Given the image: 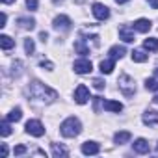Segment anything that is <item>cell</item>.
Wrapping results in <instances>:
<instances>
[{"label":"cell","instance_id":"6da1fadb","mask_svg":"<svg viewBox=\"0 0 158 158\" xmlns=\"http://www.w3.org/2000/svg\"><path fill=\"white\" fill-rule=\"evenodd\" d=\"M28 93H30V97H32L34 101L45 102V104H50V102H54V101L58 99V93H56L52 88H48V86H45L43 82H39V80H32V82H30Z\"/></svg>","mask_w":158,"mask_h":158},{"label":"cell","instance_id":"7a4b0ae2","mask_svg":"<svg viewBox=\"0 0 158 158\" xmlns=\"http://www.w3.org/2000/svg\"><path fill=\"white\" fill-rule=\"evenodd\" d=\"M60 132H61V136H65V138H74V136H78L82 132V123L78 121L76 117H67L61 125H60Z\"/></svg>","mask_w":158,"mask_h":158},{"label":"cell","instance_id":"3957f363","mask_svg":"<svg viewBox=\"0 0 158 158\" xmlns=\"http://www.w3.org/2000/svg\"><path fill=\"white\" fill-rule=\"evenodd\" d=\"M117 84H119V89H121V93H123L125 97H132V95L136 93V84H134V78H132V76L121 74Z\"/></svg>","mask_w":158,"mask_h":158},{"label":"cell","instance_id":"277c9868","mask_svg":"<svg viewBox=\"0 0 158 158\" xmlns=\"http://www.w3.org/2000/svg\"><path fill=\"white\" fill-rule=\"evenodd\" d=\"M24 128H26V132H28L30 136H35V138H41V136L45 134V127H43V123L37 121V119H30Z\"/></svg>","mask_w":158,"mask_h":158},{"label":"cell","instance_id":"5b68a950","mask_svg":"<svg viewBox=\"0 0 158 158\" xmlns=\"http://www.w3.org/2000/svg\"><path fill=\"white\" fill-rule=\"evenodd\" d=\"M73 69H74V73H78V74H89L91 69H93V65H91L89 60L80 58V60H76V61L73 63Z\"/></svg>","mask_w":158,"mask_h":158},{"label":"cell","instance_id":"8992f818","mask_svg":"<svg viewBox=\"0 0 158 158\" xmlns=\"http://www.w3.org/2000/svg\"><path fill=\"white\" fill-rule=\"evenodd\" d=\"M71 19L67 17V15H58L54 21H52V26H54V30H58V32H69L71 30Z\"/></svg>","mask_w":158,"mask_h":158},{"label":"cell","instance_id":"52a82bcc","mask_svg":"<svg viewBox=\"0 0 158 158\" xmlns=\"http://www.w3.org/2000/svg\"><path fill=\"white\" fill-rule=\"evenodd\" d=\"M91 11H93L95 19H99V21H106L110 17V8L104 6V4H101V2H95L91 6Z\"/></svg>","mask_w":158,"mask_h":158},{"label":"cell","instance_id":"ba28073f","mask_svg":"<svg viewBox=\"0 0 158 158\" xmlns=\"http://www.w3.org/2000/svg\"><path fill=\"white\" fill-rule=\"evenodd\" d=\"M74 101H76V104H86L89 101V89L84 84H80L74 89Z\"/></svg>","mask_w":158,"mask_h":158},{"label":"cell","instance_id":"9c48e42d","mask_svg":"<svg viewBox=\"0 0 158 158\" xmlns=\"http://www.w3.org/2000/svg\"><path fill=\"white\" fill-rule=\"evenodd\" d=\"M99 151H101V147H99L97 141H84V143H82V152H84L86 156L99 154Z\"/></svg>","mask_w":158,"mask_h":158},{"label":"cell","instance_id":"30bf717a","mask_svg":"<svg viewBox=\"0 0 158 158\" xmlns=\"http://www.w3.org/2000/svg\"><path fill=\"white\" fill-rule=\"evenodd\" d=\"M141 119L147 127H154V125H158V112L156 110H147Z\"/></svg>","mask_w":158,"mask_h":158},{"label":"cell","instance_id":"8fae6325","mask_svg":"<svg viewBox=\"0 0 158 158\" xmlns=\"http://www.w3.org/2000/svg\"><path fill=\"white\" fill-rule=\"evenodd\" d=\"M151 28H152V23H151L149 19H138V21L134 23V30H136V32L147 34V32H149Z\"/></svg>","mask_w":158,"mask_h":158},{"label":"cell","instance_id":"7c38bea8","mask_svg":"<svg viewBox=\"0 0 158 158\" xmlns=\"http://www.w3.org/2000/svg\"><path fill=\"white\" fill-rule=\"evenodd\" d=\"M132 147H134V151H136V152H139V154H147V152L151 151V147H149L147 139H143V138H138V139L132 143Z\"/></svg>","mask_w":158,"mask_h":158},{"label":"cell","instance_id":"4fadbf2b","mask_svg":"<svg viewBox=\"0 0 158 158\" xmlns=\"http://www.w3.org/2000/svg\"><path fill=\"white\" fill-rule=\"evenodd\" d=\"M119 37H121L125 43H134V41H136L134 32H132L128 26H121V28H119Z\"/></svg>","mask_w":158,"mask_h":158},{"label":"cell","instance_id":"5bb4252c","mask_svg":"<svg viewBox=\"0 0 158 158\" xmlns=\"http://www.w3.org/2000/svg\"><path fill=\"white\" fill-rule=\"evenodd\" d=\"M108 54H110V58H114V60H121V58L127 54V48H125L123 45H114V47L108 50Z\"/></svg>","mask_w":158,"mask_h":158},{"label":"cell","instance_id":"9a60e30c","mask_svg":"<svg viewBox=\"0 0 158 158\" xmlns=\"http://www.w3.org/2000/svg\"><path fill=\"white\" fill-rule=\"evenodd\" d=\"M130 138H132V134H130L128 130H119V132H115L114 141H115L117 145H123V143H128V141H130Z\"/></svg>","mask_w":158,"mask_h":158},{"label":"cell","instance_id":"2e32d148","mask_svg":"<svg viewBox=\"0 0 158 158\" xmlns=\"http://www.w3.org/2000/svg\"><path fill=\"white\" fill-rule=\"evenodd\" d=\"M99 67H101V73H102V74H110V73L114 71V67H115V60H114V58L102 60Z\"/></svg>","mask_w":158,"mask_h":158},{"label":"cell","instance_id":"e0dca14e","mask_svg":"<svg viewBox=\"0 0 158 158\" xmlns=\"http://www.w3.org/2000/svg\"><path fill=\"white\" fill-rule=\"evenodd\" d=\"M17 24H19L21 28H24V30H34V28H35V21L30 19V17H19V19H17Z\"/></svg>","mask_w":158,"mask_h":158},{"label":"cell","instance_id":"ac0fdd59","mask_svg":"<svg viewBox=\"0 0 158 158\" xmlns=\"http://www.w3.org/2000/svg\"><path fill=\"white\" fill-rule=\"evenodd\" d=\"M104 110L119 114V112L123 110V104H121V102H117V101H104Z\"/></svg>","mask_w":158,"mask_h":158},{"label":"cell","instance_id":"d6986e66","mask_svg":"<svg viewBox=\"0 0 158 158\" xmlns=\"http://www.w3.org/2000/svg\"><path fill=\"white\" fill-rule=\"evenodd\" d=\"M143 48L149 52H158V39L156 37H149L143 41Z\"/></svg>","mask_w":158,"mask_h":158},{"label":"cell","instance_id":"ffe728a7","mask_svg":"<svg viewBox=\"0 0 158 158\" xmlns=\"http://www.w3.org/2000/svg\"><path fill=\"white\" fill-rule=\"evenodd\" d=\"M84 41H86V39H76V43H74V50H76L78 54H82V56L89 54V47H88Z\"/></svg>","mask_w":158,"mask_h":158},{"label":"cell","instance_id":"44dd1931","mask_svg":"<svg viewBox=\"0 0 158 158\" xmlns=\"http://www.w3.org/2000/svg\"><path fill=\"white\" fill-rule=\"evenodd\" d=\"M52 156H54V158H60V156H69V151H67L63 145L52 143Z\"/></svg>","mask_w":158,"mask_h":158},{"label":"cell","instance_id":"7402d4cb","mask_svg":"<svg viewBox=\"0 0 158 158\" xmlns=\"http://www.w3.org/2000/svg\"><path fill=\"white\" fill-rule=\"evenodd\" d=\"M130 56H132V61H136V63H143V61H147V54H145V50H132L130 52Z\"/></svg>","mask_w":158,"mask_h":158},{"label":"cell","instance_id":"603a6c76","mask_svg":"<svg viewBox=\"0 0 158 158\" xmlns=\"http://www.w3.org/2000/svg\"><path fill=\"white\" fill-rule=\"evenodd\" d=\"M0 45H2V48H4V50H10V48H13V47H15V41H13L10 35H6V34H4V35H0Z\"/></svg>","mask_w":158,"mask_h":158},{"label":"cell","instance_id":"cb8c5ba5","mask_svg":"<svg viewBox=\"0 0 158 158\" xmlns=\"http://www.w3.org/2000/svg\"><path fill=\"white\" fill-rule=\"evenodd\" d=\"M21 117H23V110H21V108H13V110L8 114L6 119H10L11 123H17V121H21Z\"/></svg>","mask_w":158,"mask_h":158},{"label":"cell","instance_id":"d4e9b609","mask_svg":"<svg viewBox=\"0 0 158 158\" xmlns=\"http://www.w3.org/2000/svg\"><path fill=\"white\" fill-rule=\"evenodd\" d=\"M145 88L149 91H158V78L156 76L154 78H147V80H145Z\"/></svg>","mask_w":158,"mask_h":158},{"label":"cell","instance_id":"484cf974","mask_svg":"<svg viewBox=\"0 0 158 158\" xmlns=\"http://www.w3.org/2000/svg\"><path fill=\"white\" fill-rule=\"evenodd\" d=\"M10 123H11L10 119H4V121H2V125H0V134H2L4 138L11 134V127H10Z\"/></svg>","mask_w":158,"mask_h":158},{"label":"cell","instance_id":"4316f807","mask_svg":"<svg viewBox=\"0 0 158 158\" xmlns=\"http://www.w3.org/2000/svg\"><path fill=\"white\" fill-rule=\"evenodd\" d=\"M24 50H26V54H34L35 52V45H34V39H24Z\"/></svg>","mask_w":158,"mask_h":158},{"label":"cell","instance_id":"83f0119b","mask_svg":"<svg viewBox=\"0 0 158 158\" xmlns=\"http://www.w3.org/2000/svg\"><path fill=\"white\" fill-rule=\"evenodd\" d=\"M101 108H104V101L101 97H93V110H95V114H99Z\"/></svg>","mask_w":158,"mask_h":158},{"label":"cell","instance_id":"f1b7e54d","mask_svg":"<svg viewBox=\"0 0 158 158\" xmlns=\"http://www.w3.org/2000/svg\"><path fill=\"white\" fill-rule=\"evenodd\" d=\"M37 6H39V0H26V8H28L30 11H35Z\"/></svg>","mask_w":158,"mask_h":158},{"label":"cell","instance_id":"f546056e","mask_svg":"<svg viewBox=\"0 0 158 158\" xmlns=\"http://www.w3.org/2000/svg\"><path fill=\"white\" fill-rule=\"evenodd\" d=\"M93 88L99 89V91H102L104 89V82L101 80V78H93Z\"/></svg>","mask_w":158,"mask_h":158},{"label":"cell","instance_id":"4dcf8cb0","mask_svg":"<svg viewBox=\"0 0 158 158\" xmlns=\"http://www.w3.org/2000/svg\"><path fill=\"white\" fill-rule=\"evenodd\" d=\"M39 65H41L43 69H47V71H52V69H54V63H52V61H45V60H43Z\"/></svg>","mask_w":158,"mask_h":158},{"label":"cell","instance_id":"1f68e13d","mask_svg":"<svg viewBox=\"0 0 158 158\" xmlns=\"http://www.w3.org/2000/svg\"><path fill=\"white\" fill-rule=\"evenodd\" d=\"M13 152H15V154H24V152H26V147H24V145H17V147L13 149Z\"/></svg>","mask_w":158,"mask_h":158},{"label":"cell","instance_id":"d6a6232c","mask_svg":"<svg viewBox=\"0 0 158 158\" xmlns=\"http://www.w3.org/2000/svg\"><path fill=\"white\" fill-rule=\"evenodd\" d=\"M147 2H149V6L152 10H158V0H147Z\"/></svg>","mask_w":158,"mask_h":158},{"label":"cell","instance_id":"836d02e7","mask_svg":"<svg viewBox=\"0 0 158 158\" xmlns=\"http://www.w3.org/2000/svg\"><path fill=\"white\" fill-rule=\"evenodd\" d=\"M6 21H8V15H6V13H2V19H0V26H2V28L6 26Z\"/></svg>","mask_w":158,"mask_h":158},{"label":"cell","instance_id":"e575fe53","mask_svg":"<svg viewBox=\"0 0 158 158\" xmlns=\"http://www.w3.org/2000/svg\"><path fill=\"white\" fill-rule=\"evenodd\" d=\"M8 152H10V151H8V145H6V143H2V156L6 158V156H8Z\"/></svg>","mask_w":158,"mask_h":158},{"label":"cell","instance_id":"d590c367","mask_svg":"<svg viewBox=\"0 0 158 158\" xmlns=\"http://www.w3.org/2000/svg\"><path fill=\"white\" fill-rule=\"evenodd\" d=\"M47 37H48V34H47V32H41V34H39V39H41L43 43L47 41Z\"/></svg>","mask_w":158,"mask_h":158},{"label":"cell","instance_id":"8d00e7d4","mask_svg":"<svg viewBox=\"0 0 158 158\" xmlns=\"http://www.w3.org/2000/svg\"><path fill=\"white\" fill-rule=\"evenodd\" d=\"M0 2H2V4H13L15 0H0Z\"/></svg>","mask_w":158,"mask_h":158},{"label":"cell","instance_id":"74e56055","mask_svg":"<svg viewBox=\"0 0 158 158\" xmlns=\"http://www.w3.org/2000/svg\"><path fill=\"white\" fill-rule=\"evenodd\" d=\"M117 4H125V2H128V0H115Z\"/></svg>","mask_w":158,"mask_h":158},{"label":"cell","instance_id":"f35d334b","mask_svg":"<svg viewBox=\"0 0 158 158\" xmlns=\"http://www.w3.org/2000/svg\"><path fill=\"white\" fill-rule=\"evenodd\" d=\"M154 76H156V78H158V67H156V69H154Z\"/></svg>","mask_w":158,"mask_h":158},{"label":"cell","instance_id":"ab89813d","mask_svg":"<svg viewBox=\"0 0 158 158\" xmlns=\"http://www.w3.org/2000/svg\"><path fill=\"white\" fill-rule=\"evenodd\" d=\"M152 101H154V102H156V104H158V95H156V97H154V99H152Z\"/></svg>","mask_w":158,"mask_h":158}]
</instances>
